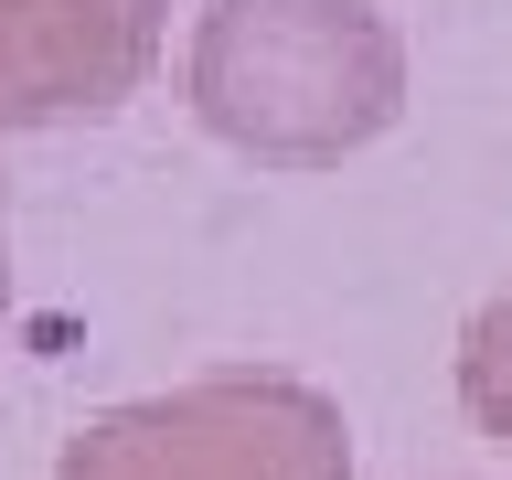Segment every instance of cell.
Listing matches in <instances>:
<instances>
[{
  "instance_id": "6da1fadb",
  "label": "cell",
  "mask_w": 512,
  "mask_h": 480,
  "mask_svg": "<svg viewBox=\"0 0 512 480\" xmlns=\"http://www.w3.org/2000/svg\"><path fill=\"white\" fill-rule=\"evenodd\" d=\"M192 118L267 171H331L406 118V43L374 0H203Z\"/></svg>"
},
{
  "instance_id": "7a4b0ae2",
  "label": "cell",
  "mask_w": 512,
  "mask_h": 480,
  "mask_svg": "<svg viewBox=\"0 0 512 480\" xmlns=\"http://www.w3.org/2000/svg\"><path fill=\"white\" fill-rule=\"evenodd\" d=\"M54 480H352V427L310 374L224 363L86 416Z\"/></svg>"
},
{
  "instance_id": "3957f363",
  "label": "cell",
  "mask_w": 512,
  "mask_h": 480,
  "mask_svg": "<svg viewBox=\"0 0 512 480\" xmlns=\"http://www.w3.org/2000/svg\"><path fill=\"white\" fill-rule=\"evenodd\" d=\"M171 0H0V128L107 118L150 86Z\"/></svg>"
},
{
  "instance_id": "277c9868",
  "label": "cell",
  "mask_w": 512,
  "mask_h": 480,
  "mask_svg": "<svg viewBox=\"0 0 512 480\" xmlns=\"http://www.w3.org/2000/svg\"><path fill=\"white\" fill-rule=\"evenodd\" d=\"M459 406H470L480 438L512 448V288H491L459 331Z\"/></svg>"
},
{
  "instance_id": "5b68a950",
  "label": "cell",
  "mask_w": 512,
  "mask_h": 480,
  "mask_svg": "<svg viewBox=\"0 0 512 480\" xmlns=\"http://www.w3.org/2000/svg\"><path fill=\"white\" fill-rule=\"evenodd\" d=\"M0 299H11V267H0Z\"/></svg>"
}]
</instances>
